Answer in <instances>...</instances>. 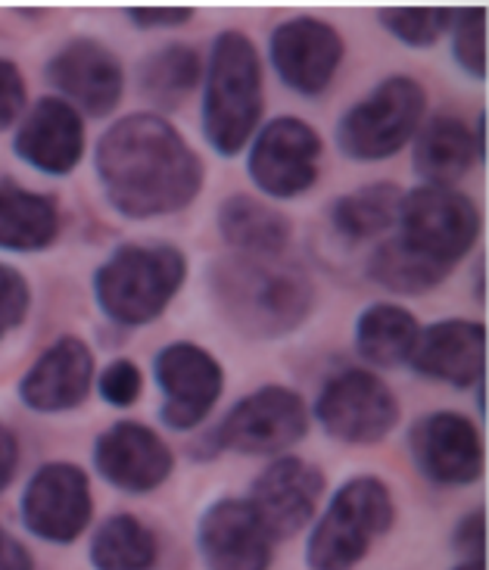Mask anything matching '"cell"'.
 Returning <instances> with one entry per match:
<instances>
[{"label": "cell", "instance_id": "6da1fadb", "mask_svg": "<svg viewBox=\"0 0 489 570\" xmlns=\"http://www.w3.org/2000/svg\"><path fill=\"white\" fill-rule=\"evenodd\" d=\"M104 200L125 218L178 216L206 185L203 156L166 116L138 109L109 125L94 150Z\"/></svg>", "mask_w": 489, "mask_h": 570}, {"label": "cell", "instance_id": "7a4b0ae2", "mask_svg": "<svg viewBox=\"0 0 489 570\" xmlns=\"http://www.w3.org/2000/svg\"><path fill=\"white\" fill-rule=\"evenodd\" d=\"M209 291L225 322L250 340H281L300 331L319 303L303 265L256 256H222L209 268Z\"/></svg>", "mask_w": 489, "mask_h": 570}, {"label": "cell", "instance_id": "3957f363", "mask_svg": "<svg viewBox=\"0 0 489 570\" xmlns=\"http://www.w3.org/2000/svg\"><path fill=\"white\" fill-rule=\"evenodd\" d=\"M265 112V69L260 47L241 29L218 31L203 60L199 128L209 150L241 156Z\"/></svg>", "mask_w": 489, "mask_h": 570}, {"label": "cell", "instance_id": "277c9868", "mask_svg": "<svg viewBox=\"0 0 489 570\" xmlns=\"http://www.w3.org/2000/svg\"><path fill=\"white\" fill-rule=\"evenodd\" d=\"M190 263L175 244H119L94 272V303L116 327L154 324L187 284Z\"/></svg>", "mask_w": 489, "mask_h": 570}, {"label": "cell", "instance_id": "5b68a950", "mask_svg": "<svg viewBox=\"0 0 489 570\" xmlns=\"http://www.w3.org/2000/svg\"><path fill=\"white\" fill-rule=\"evenodd\" d=\"M397 524V499L378 474L340 483L331 502L312 521L306 540L309 570H355Z\"/></svg>", "mask_w": 489, "mask_h": 570}, {"label": "cell", "instance_id": "8992f818", "mask_svg": "<svg viewBox=\"0 0 489 570\" xmlns=\"http://www.w3.org/2000/svg\"><path fill=\"white\" fill-rule=\"evenodd\" d=\"M428 116V91L412 76H387L334 125V144L352 163H383L412 144Z\"/></svg>", "mask_w": 489, "mask_h": 570}, {"label": "cell", "instance_id": "52a82bcc", "mask_svg": "<svg viewBox=\"0 0 489 570\" xmlns=\"http://www.w3.org/2000/svg\"><path fill=\"white\" fill-rule=\"evenodd\" d=\"M244 154L246 175L265 200H296L322 178V131L293 112L262 122Z\"/></svg>", "mask_w": 489, "mask_h": 570}, {"label": "cell", "instance_id": "ba28073f", "mask_svg": "<svg viewBox=\"0 0 489 570\" xmlns=\"http://www.w3.org/2000/svg\"><path fill=\"white\" fill-rule=\"evenodd\" d=\"M312 412L306 400L284 384L256 386L231 405L225 417L209 433L213 452L237 455H284L306 440Z\"/></svg>", "mask_w": 489, "mask_h": 570}, {"label": "cell", "instance_id": "9c48e42d", "mask_svg": "<svg viewBox=\"0 0 489 570\" xmlns=\"http://www.w3.org/2000/svg\"><path fill=\"white\" fill-rule=\"evenodd\" d=\"M309 412L343 446H378L397 431L402 415L393 386L378 371L355 365L334 371Z\"/></svg>", "mask_w": 489, "mask_h": 570}, {"label": "cell", "instance_id": "30bf717a", "mask_svg": "<svg viewBox=\"0 0 489 570\" xmlns=\"http://www.w3.org/2000/svg\"><path fill=\"white\" fill-rule=\"evenodd\" d=\"M397 237L424 259L452 272L480 237V209L459 187L418 185L402 197Z\"/></svg>", "mask_w": 489, "mask_h": 570}, {"label": "cell", "instance_id": "8fae6325", "mask_svg": "<svg viewBox=\"0 0 489 570\" xmlns=\"http://www.w3.org/2000/svg\"><path fill=\"white\" fill-rule=\"evenodd\" d=\"M154 381L159 390V421L168 431H199L225 393V368L206 346L194 340L166 343L154 355Z\"/></svg>", "mask_w": 489, "mask_h": 570}, {"label": "cell", "instance_id": "7c38bea8", "mask_svg": "<svg viewBox=\"0 0 489 570\" xmlns=\"http://www.w3.org/2000/svg\"><path fill=\"white\" fill-rule=\"evenodd\" d=\"M346 60V41L319 16H293L268 35V66L287 91L319 100L334 88Z\"/></svg>", "mask_w": 489, "mask_h": 570}, {"label": "cell", "instance_id": "4fadbf2b", "mask_svg": "<svg viewBox=\"0 0 489 570\" xmlns=\"http://www.w3.org/2000/svg\"><path fill=\"white\" fill-rule=\"evenodd\" d=\"M19 514L31 537L69 546L91 524V480L72 462L41 464L22 490Z\"/></svg>", "mask_w": 489, "mask_h": 570}, {"label": "cell", "instance_id": "5bb4252c", "mask_svg": "<svg viewBox=\"0 0 489 570\" xmlns=\"http://www.w3.org/2000/svg\"><path fill=\"white\" fill-rule=\"evenodd\" d=\"M50 88L81 116L107 119L125 97V66L119 53L97 38H72L47 60Z\"/></svg>", "mask_w": 489, "mask_h": 570}, {"label": "cell", "instance_id": "9a60e30c", "mask_svg": "<svg viewBox=\"0 0 489 570\" xmlns=\"http://www.w3.org/2000/svg\"><path fill=\"white\" fill-rule=\"evenodd\" d=\"M409 455L418 474L437 487H471L483 478V436L461 412L437 409L409 428Z\"/></svg>", "mask_w": 489, "mask_h": 570}, {"label": "cell", "instance_id": "2e32d148", "mask_svg": "<svg viewBox=\"0 0 489 570\" xmlns=\"http://www.w3.org/2000/svg\"><path fill=\"white\" fill-rule=\"evenodd\" d=\"M324 487L327 480L319 464L300 455H277L253 480L246 502L253 505L268 537L284 542L300 537L315 521Z\"/></svg>", "mask_w": 489, "mask_h": 570}, {"label": "cell", "instance_id": "e0dca14e", "mask_svg": "<svg viewBox=\"0 0 489 570\" xmlns=\"http://www.w3.org/2000/svg\"><path fill=\"white\" fill-rule=\"evenodd\" d=\"M94 468L109 487L128 495H147L172 478L175 452L154 428L116 421L94 443Z\"/></svg>", "mask_w": 489, "mask_h": 570}, {"label": "cell", "instance_id": "ac0fdd59", "mask_svg": "<svg viewBox=\"0 0 489 570\" xmlns=\"http://www.w3.org/2000/svg\"><path fill=\"white\" fill-rule=\"evenodd\" d=\"M197 549L206 570H268L275 558V540L241 495H222L199 514Z\"/></svg>", "mask_w": 489, "mask_h": 570}, {"label": "cell", "instance_id": "d6986e66", "mask_svg": "<svg viewBox=\"0 0 489 570\" xmlns=\"http://www.w3.org/2000/svg\"><path fill=\"white\" fill-rule=\"evenodd\" d=\"M88 147L85 116L60 97L35 100L19 119L13 135V154L41 175L66 178L78 169Z\"/></svg>", "mask_w": 489, "mask_h": 570}, {"label": "cell", "instance_id": "ffe728a7", "mask_svg": "<svg viewBox=\"0 0 489 570\" xmlns=\"http://www.w3.org/2000/svg\"><path fill=\"white\" fill-rule=\"evenodd\" d=\"M97 362L81 337H57L19 381V402L38 415L72 412L91 396Z\"/></svg>", "mask_w": 489, "mask_h": 570}, {"label": "cell", "instance_id": "44dd1931", "mask_svg": "<svg viewBox=\"0 0 489 570\" xmlns=\"http://www.w3.org/2000/svg\"><path fill=\"white\" fill-rule=\"evenodd\" d=\"M409 368L433 384L480 386L487 381V327L471 318H440L421 327Z\"/></svg>", "mask_w": 489, "mask_h": 570}, {"label": "cell", "instance_id": "7402d4cb", "mask_svg": "<svg viewBox=\"0 0 489 570\" xmlns=\"http://www.w3.org/2000/svg\"><path fill=\"white\" fill-rule=\"evenodd\" d=\"M412 169L421 185L456 187L480 163L475 128L459 112H428L412 138Z\"/></svg>", "mask_w": 489, "mask_h": 570}, {"label": "cell", "instance_id": "603a6c76", "mask_svg": "<svg viewBox=\"0 0 489 570\" xmlns=\"http://www.w3.org/2000/svg\"><path fill=\"white\" fill-rule=\"evenodd\" d=\"M215 228L231 253L256 259H277L293 240L291 216L256 194H228L218 203Z\"/></svg>", "mask_w": 489, "mask_h": 570}, {"label": "cell", "instance_id": "cb8c5ba5", "mask_svg": "<svg viewBox=\"0 0 489 570\" xmlns=\"http://www.w3.org/2000/svg\"><path fill=\"white\" fill-rule=\"evenodd\" d=\"M62 216L50 194L0 181V249L3 253H45L60 237Z\"/></svg>", "mask_w": 489, "mask_h": 570}, {"label": "cell", "instance_id": "d4e9b609", "mask_svg": "<svg viewBox=\"0 0 489 570\" xmlns=\"http://www.w3.org/2000/svg\"><path fill=\"white\" fill-rule=\"evenodd\" d=\"M418 334H421V324L412 308L393 299H378L355 315L352 343H355L359 358L371 371L399 368V365H409Z\"/></svg>", "mask_w": 489, "mask_h": 570}, {"label": "cell", "instance_id": "484cf974", "mask_svg": "<svg viewBox=\"0 0 489 570\" xmlns=\"http://www.w3.org/2000/svg\"><path fill=\"white\" fill-rule=\"evenodd\" d=\"M402 197L405 190L393 181H371L340 194L327 209V222L346 244L383 240L387 234L397 232Z\"/></svg>", "mask_w": 489, "mask_h": 570}, {"label": "cell", "instance_id": "4316f807", "mask_svg": "<svg viewBox=\"0 0 489 570\" xmlns=\"http://www.w3.org/2000/svg\"><path fill=\"white\" fill-rule=\"evenodd\" d=\"M203 81V53L194 45L168 41L150 50L138 66V91L154 104V112L184 107Z\"/></svg>", "mask_w": 489, "mask_h": 570}, {"label": "cell", "instance_id": "83f0119b", "mask_svg": "<svg viewBox=\"0 0 489 570\" xmlns=\"http://www.w3.org/2000/svg\"><path fill=\"white\" fill-rule=\"evenodd\" d=\"M94 570H156L159 537L131 511H116L100 521L88 549Z\"/></svg>", "mask_w": 489, "mask_h": 570}, {"label": "cell", "instance_id": "f1b7e54d", "mask_svg": "<svg viewBox=\"0 0 489 570\" xmlns=\"http://www.w3.org/2000/svg\"><path fill=\"white\" fill-rule=\"evenodd\" d=\"M365 272L381 291L397 293V296H421V293L437 291L449 278L446 268L424 259L412 247H405L397 234L374 244V249L368 253Z\"/></svg>", "mask_w": 489, "mask_h": 570}, {"label": "cell", "instance_id": "f546056e", "mask_svg": "<svg viewBox=\"0 0 489 570\" xmlns=\"http://www.w3.org/2000/svg\"><path fill=\"white\" fill-rule=\"evenodd\" d=\"M452 16H456V7H383L378 22L399 45L424 50V47L440 45L449 35Z\"/></svg>", "mask_w": 489, "mask_h": 570}, {"label": "cell", "instance_id": "4dcf8cb0", "mask_svg": "<svg viewBox=\"0 0 489 570\" xmlns=\"http://www.w3.org/2000/svg\"><path fill=\"white\" fill-rule=\"evenodd\" d=\"M452 60L468 78H487V10L459 7L449 29Z\"/></svg>", "mask_w": 489, "mask_h": 570}, {"label": "cell", "instance_id": "1f68e13d", "mask_svg": "<svg viewBox=\"0 0 489 570\" xmlns=\"http://www.w3.org/2000/svg\"><path fill=\"white\" fill-rule=\"evenodd\" d=\"M94 386L113 409H131L144 396V371L135 358H113L97 371Z\"/></svg>", "mask_w": 489, "mask_h": 570}, {"label": "cell", "instance_id": "d6a6232c", "mask_svg": "<svg viewBox=\"0 0 489 570\" xmlns=\"http://www.w3.org/2000/svg\"><path fill=\"white\" fill-rule=\"evenodd\" d=\"M31 308V284L29 278L13 268V265L0 263V340L10 337L19 324L26 322Z\"/></svg>", "mask_w": 489, "mask_h": 570}, {"label": "cell", "instance_id": "836d02e7", "mask_svg": "<svg viewBox=\"0 0 489 570\" xmlns=\"http://www.w3.org/2000/svg\"><path fill=\"white\" fill-rule=\"evenodd\" d=\"M29 109V88H26V76L13 60L0 57V131L16 128L19 119Z\"/></svg>", "mask_w": 489, "mask_h": 570}, {"label": "cell", "instance_id": "e575fe53", "mask_svg": "<svg viewBox=\"0 0 489 570\" xmlns=\"http://www.w3.org/2000/svg\"><path fill=\"white\" fill-rule=\"evenodd\" d=\"M125 16L140 31H172L184 29L197 16V10L187 3H138V7H128Z\"/></svg>", "mask_w": 489, "mask_h": 570}, {"label": "cell", "instance_id": "d590c367", "mask_svg": "<svg viewBox=\"0 0 489 570\" xmlns=\"http://www.w3.org/2000/svg\"><path fill=\"white\" fill-rule=\"evenodd\" d=\"M452 549L459 552L461 561H475L487 552V511L475 509L461 514L452 527Z\"/></svg>", "mask_w": 489, "mask_h": 570}, {"label": "cell", "instance_id": "8d00e7d4", "mask_svg": "<svg viewBox=\"0 0 489 570\" xmlns=\"http://www.w3.org/2000/svg\"><path fill=\"white\" fill-rule=\"evenodd\" d=\"M19 459H22V452H19V440H16L13 428H7L0 421V493H7L10 483L16 480Z\"/></svg>", "mask_w": 489, "mask_h": 570}, {"label": "cell", "instance_id": "74e56055", "mask_svg": "<svg viewBox=\"0 0 489 570\" xmlns=\"http://www.w3.org/2000/svg\"><path fill=\"white\" fill-rule=\"evenodd\" d=\"M0 570H35L29 549L3 527H0Z\"/></svg>", "mask_w": 489, "mask_h": 570}, {"label": "cell", "instance_id": "f35d334b", "mask_svg": "<svg viewBox=\"0 0 489 570\" xmlns=\"http://www.w3.org/2000/svg\"><path fill=\"white\" fill-rule=\"evenodd\" d=\"M471 128H475L477 156H480V163H487V112H480Z\"/></svg>", "mask_w": 489, "mask_h": 570}, {"label": "cell", "instance_id": "ab89813d", "mask_svg": "<svg viewBox=\"0 0 489 570\" xmlns=\"http://www.w3.org/2000/svg\"><path fill=\"white\" fill-rule=\"evenodd\" d=\"M452 570H487V561H483V558H475V561H459Z\"/></svg>", "mask_w": 489, "mask_h": 570}]
</instances>
